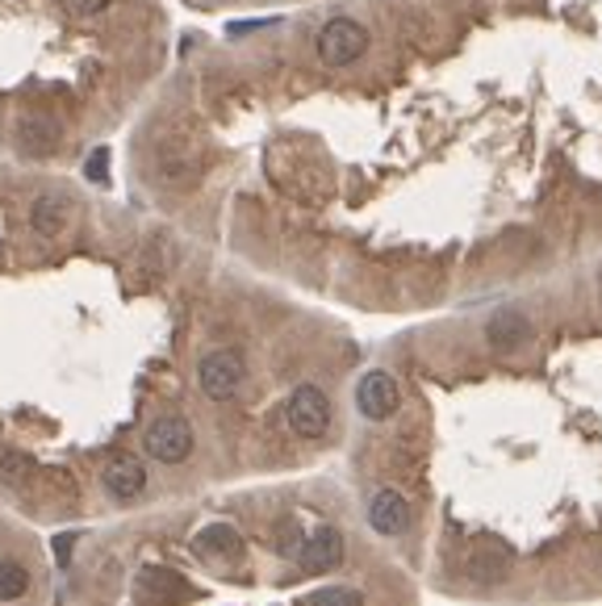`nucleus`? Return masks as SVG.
Wrapping results in <instances>:
<instances>
[{
	"instance_id": "obj_9",
	"label": "nucleus",
	"mask_w": 602,
	"mask_h": 606,
	"mask_svg": "<svg viewBox=\"0 0 602 606\" xmlns=\"http://www.w3.org/2000/svg\"><path fill=\"white\" fill-rule=\"evenodd\" d=\"M527 339H532V322L523 310H499L485 322V344L494 351H519Z\"/></svg>"
},
{
	"instance_id": "obj_2",
	"label": "nucleus",
	"mask_w": 602,
	"mask_h": 606,
	"mask_svg": "<svg viewBox=\"0 0 602 606\" xmlns=\"http://www.w3.org/2000/svg\"><path fill=\"white\" fill-rule=\"evenodd\" d=\"M368 51V26H361L356 18H330L318 30V59L327 68H347Z\"/></svg>"
},
{
	"instance_id": "obj_21",
	"label": "nucleus",
	"mask_w": 602,
	"mask_h": 606,
	"mask_svg": "<svg viewBox=\"0 0 602 606\" xmlns=\"http://www.w3.org/2000/svg\"><path fill=\"white\" fill-rule=\"evenodd\" d=\"M594 285H599V301H602V268H599V277H594Z\"/></svg>"
},
{
	"instance_id": "obj_12",
	"label": "nucleus",
	"mask_w": 602,
	"mask_h": 606,
	"mask_svg": "<svg viewBox=\"0 0 602 606\" xmlns=\"http://www.w3.org/2000/svg\"><path fill=\"white\" fill-rule=\"evenodd\" d=\"M68 222H71V201L63 192H42L34 201V209H30V226H34L42 239H55Z\"/></svg>"
},
{
	"instance_id": "obj_11",
	"label": "nucleus",
	"mask_w": 602,
	"mask_h": 606,
	"mask_svg": "<svg viewBox=\"0 0 602 606\" xmlns=\"http://www.w3.org/2000/svg\"><path fill=\"white\" fill-rule=\"evenodd\" d=\"M193 548L206 560H223V556H243V536L230 523H209L193 536Z\"/></svg>"
},
{
	"instance_id": "obj_7",
	"label": "nucleus",
	"mask_w": 602,
	"mask_h": 606,
	"mask_svg": "<svg viewBox=\"0 0 602 606\" xmlns=\"http://www.w3.org/2000/svg\"><path fill=\"white\" fill-rule=\"evenodd\" d=\"M297 565L306 573H330L344 565V536H339V527H314L306 544H302V553H297Z\"/></svg>"
},
{
	"instance_id": "obj_1",
	"label": "nucleus",
	"mask_w": 602,
	"mask_h": 606,
	"mask_svg": "<svg viewBox=\"0 0 602 606\" xmlns=\"http://www.w3.org/2000/svg\"><path fill=\"white\" fill-rule=\"evenodd\" d=\"M197 381H201V394H206L209 401H230L243 389V381H247V364H243L239 351L218 347V351L201 356Z\"/></svg>"
},
{
	"instance_id": "obj_8",
	"label": "nucleus",
	"mask_w": 602,
	"mask_h": 606,
	"mask_svg": "<svg viewBox=\"0 0 602 606\" xmlns=\"http://www.w3.org/2000/svg\"><path fill=\"white\" fill-rule=\"evenodd\" d=\"M105 481V494L109 498H118V503H135L142 498V489H147V468L138 465L135 456H114L101 473Z\"/></svg>"
},
{
	"instance_id": "obj_20",
	"label": "nucleus",
	"mask_w": 602,
	"mask_h": 606,
	"mask_svg": "<svg viewBox=\"0 0 602 606\" xmlns=\"http://www.w3.org/2000/svg\"><path fill=\"white\" fill-rule=\"evenodd\" d=\"M68 556H71V536H59L55 539V560H59V565H68Z\"/></svg>"
},
{
	"instance_id": "obj_18",
	"label": "nucleus",
	"mask_w": 602,
	"mask_h": 606,
	"mask_svg": "<svg viewBox=\"0 0 602 606\" xmlns=\"http://www.w3.org/2000/svg\"><path fill=\"white\" fill-rule=\"evenodd\" d=\"M63 9L71 18H97L101 9H109V0H63Z\"/></svg>"
},
{
	"instance_id": "obj_4",
	"label": "nucleus",
	"mask_w": 602,
	"mask_h": 606,
	"mask_svg": "<svg viewBox=\"0 0 602 606\" xmlns=\"http://www.w3.org/2000/svg\"><path fill=\"white\" fill-rule=\"evenodd\" d=\"M142 448H147V456H156L159 465H180V460H189L193 456L189 418H180V415L156 418V423L147 427V435H142Z\"/></svg>"
},
{
	"instance_id": "obj_10",
	"label": "nucleus",
	"mask_w": 602,
	"mask_h": 606,
	"mask_svg": "<svg viewBox=\"0 0 602 606\" xmlns=\"http://www.w3.org/2000/svg\"><path fill=\"white\" fill-rule=\"evenodd\" d=\"M368 523H373V532H381V536H402L411 527V506L394 489H381L377 498H373V506H368Z\"/></svg>"
},
{
	"instance_id": "obj_14",
	"label": "nucleus",
	"mask_w": 602,
	"mask_h": 606,
	"mask_svg": "<svg viewBox=\"0 0 602 606\" xmlns=\"http://www.w3.org/2000/svg\"><path fill=\"white\" fill-rule=\"evenodd\" d=\"M18 142H21V151H30V156H51L55 147H59V126L47 118L21 121Z\"/></svg>"
},
{
	"instance_id": "obj_13",
	"label": "nucleus",
	"mask_w": 602,
	"mask_h": 606,
	"mask_svg": "<svg viewBox=\"0 0 602 606\" xmlns=\"http://www.w3.org/2000/svg\"><path fill=\"white\" fill-rule=\"evenodd\" d=\"M465 573L473 582H502L506 573H511V553L502 548V544H477L465 560Z\"/></svg>"
},
{
	"instance_id": "obj_19",
	"label": "nucleus",
	"mask_w": 602,
	"mask_h": 606,
	"mask_svg": "<svg viewBox=\"0 0 602 606\" xmlns=\"http://www.w3.org/2000/svg\"><path fill=\"white\" fill-rule=\"evenodd\" d=\"M85 176H88V180H97V185H101L105 176H109V151H92V156H88Z\"/></svg>"
},
{
	"instance_id": "obj_15",
	"label": "nucleus",
	"mask_w": 602,
	"mask_h": 606,
	"mask_svg": "<svg viewBox=\"0 0 602 606\" xmlns=\"http://www.w3.org/2000/svg\"><path fill=\"white\" fill-rule=\"evenodd\" d=\"M297 606H364V598H361V589H352V586H327V589L306 594Z\"/></svg>"
},
{
	"instance_id": "obj_6",
	"label": "nucleus",
	"mask_w": 602,
	"mask_h": 606,
	"mask_svg": "<svg viewBox=\"0 0 602 606\" xmlns=\"http://www.w3.org/2000/svg\"><path fill=\"white\" fill-rule=\"evenodd\" d=\"M135 594H138V603H142V606H185V603L197 598V589H193L180 573L156 569V565L138 573Z\"/></svg>"
},
{
	"instance_id": "obj_17",
	"label": "nucleus",
	"mask_w": 602,
	"mask_h": 606,
	"mask_svg": "<svg viewBox=\"0 0 602 606\" xmlns=\"http://www.w3.org/2000/svg\"><path fill=\"white\" fill-rule=\"evenodd\" d=\"M302 544H306V536H302V527H297V523H285V527H280V553L285 556H297L302 553Z\"/></svg>"
},
{
	"instance_id": "obj_3",
	"label": "nucleus",
	"mask_w": 602,
	"mask_h": 606,
	"mask_svg": "<svg viewBox=\"0 0 602 606\" xmlns=\"http://www.w3.org/2000/svg\"><path fill=\"white\" fill-rule=\"evenodd\" d=\"M285 418H289L293 435L302 439H323L330 427V401L318 385H297L285 401Z\"/></svg>"
},
{
	"instance_id": "obj_16",
	"label": "nucleus",
	"mask_w": 602,
	"mask_h": 606,
	"mask_svg": "<svg viewBox=\"0 0 602 606\" xmlns=\"http://www.w3.org/2000/svg\"><path fill=\"white\" fill-rule=\"evenodd\" d=\"M26 589H30V573L21 569V565H13V560H0V598L13 603Z\"/></svg>"
},
{
	"instance_id": "obj_5",
	"label": "nucleus",
	"mask_w": 602,
	"mask_h": 606,
	"mask_svg": "<svg viewBox=\"0 0 602 606\" xmlns=\"http://www.w3.org/2000/svg\"><path fill=\"white\" fill-rule=\"evenodd\" d=\"M397 406H402V389H397L394 372H385V368L364 372L361 385H356V410L368 423H385V418L397 415Z\"/></svg>"
}]
</instances>
